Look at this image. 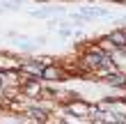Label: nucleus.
<instances>
[{
  "mask_svg": "<svg viewBox=\"0 0 126 124\" xmlns=\"http://www.w3.org/2000/svg\"><path fill=\"white\" fill-rule=\"evenodd\" d=\"M83 64H85L87 69H101V67H110V69H112L115 67V60L110 55L101 53V51H90V53H85Z\"/></svg>",
  "mask_w": 126,
  "mask_h": 124,
  "instance_id": "nucleus-1",
  "label": "nucleus"
},
{
  "mask_svg": "<svg viewBox=\"0 0 126 124\" xmlns=\"http://www.w3.org/2000/svg\"><path fill=\"white\" fill-rule=\"evenodd\" d=\"M106 41H110L115 48H126V30L122 28V30H115V32H110Z\"/></svg>",
  "mask_w": 126,
  "mask_h": 124,
  "instance_id": "nucleus-2",
  "label": "nucleus"
},
{
  "mask_svg": "<svg viewBox=\"0 0 126 124\" xmlns=\"http://www.w3.org/2000/svg\"><path fill=\"white\" fill-rule=\"evenodd\" d=\"M46 60H44V62H34V60H30V62H23V64H21V69H23V71H28V74H32L34 78H39L41 76V69L44 67H46Z\"/></svg>",
  "mask_w": 126,
  "mask_h": 124,
  "instance_id": "nucleus-3",
  "label": "nucleus"
},
{
  "mask_svg": "<svg viewBox=\"0 0 126 124\" xmlns=\"http://www.w3.org/2000/svg\"><path fill=\"white\" fill-rule=\"evenodd\" d=\"M39 78H46V81H60V78H62V71L57 69V67H53V64H46V67L41 69V76Z\"/></svg>",
  "mask_w": 126,
  "mask_h": 124,
  "instance_id": "nucleus-4",
  "label": "nucleus"
},
{
  "mask_svg": "<svg viewBox=\"0 0 126 124\" xmlns=\"http://www.w3.org/2000/svg\"><path fill=\"white\" fill-rule=\"evenodd\" d=\"M106 83L112 85V87H122V90H124V87H126V78L122 74H115V71L110 74V71H108V74H106Z\"/></svg>",
  "mask_w": 126,
  "mask_h": 124,
  "instance_id": "nucleus-5",
  "label": "nucleus"
},
{
  "mask_svg": "<svg viewBox=\"0 0 126 124\" xmlns=\"http://www.w3.org/2000/svg\"><path fill=\"white\" fill-rule=\"evenodd\" d=\"M92 16H108V12L106 9H94V7H85L83 18H92Z\"/></svg>",
  "mask_w": 126,
  "mask_h": 124,
  "instance_id": "nucleus-6",
  "label": "nucleus"
},
{
  "mask_svg": "<svg viewBox=\"0 0 126 124\" xmlns=\"http://www.w3.org/2000/svg\"><path fill=\"white\" fill-rule=\"evenodd\" d=\"M28 115H30L34 122H44V120H46V113H44L41 108H30V110H28Z\"/></svg>",
  "mask_w": 126,
  "mask_h": 124,
  "instance_id": "nucleus-7",
  "label": "nucleus"
},
{
  "mask_svg": "<svg viewBox=\"0 0 126 124\" xmlns=\"http://www.w3.org/2000/svg\"><path fill=\"white\" fill-rule=\"evenodd\" d=\"M55 9H39V12H32V16H50Z\"/></svg>",
  "mask_w": 126,
  "mask_h": 124,
  "instance_id": "nucleus-8",
  "label": "nucleus"
},
{
  "mask_svg": "<svg viewBox=\"0 0 126 124\" xmlns=\"http://www.w3.org/2000/svg\"><path fill=\"white\" fill-rule=\"evenodd\" d=\"M2 83H5V74L0 71V87H2Z\"/></svg>",
  "mask_w": 126,
  "mask_h": 124,
  "instance_id": "nucleus-9",
  "label": "nucleus"
},
{
  "mask_svg": "<svg viewBox=\"0 0 126 124\" xmlns=\"http://www.w3.org/2000/svg\"><path fill=\"white\" fill-rule=\"evenodd\" d=\"M115 2H126V0H115Z\"/></svg>",
  "mask_w": 126,
  "mask_h": 124,
  "instance_id": "nucleus-10",
  "label": "nucleus"
}]
</instances>
